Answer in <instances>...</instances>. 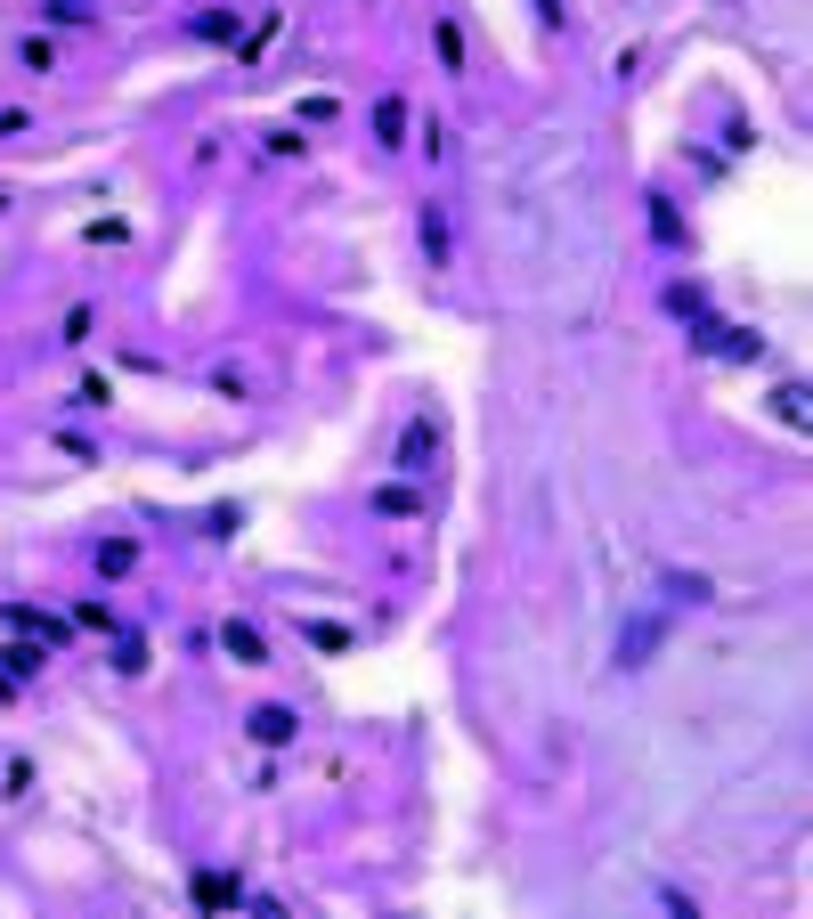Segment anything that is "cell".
I'll list each match as a JSON object with an SVG mask.
<instances>
[{"instance_id":"1","label":"cell","mask_w":813,"mask_h":919,"mask_svg":"<svg viewBox=\"0 0 813 919\" xmlns=\"http://www.w3.org/2000/svg\"><path fill=\"white\" fill-rule=\"evenodd\" d=\"M244 732H253L261 749H285L293 732H301V716H293V708H253V716H244Z\"/></svg>"},{"instance_id":"2","label":"cell","mask_w":813,"mask_h":919,"mask_svg":"<svg viewBox=\"0 0 813 919\" xmlns=\"http://www.w3.org/2000/svg\"><path fill=\"white\" fill-rule=\"evenodd\" d=\"M9 627H25V635H49V651L66 643V619H57V610H33V602H9Z\"/></svg>"},{"instance_id":"3","label":"cell","mask_w":813,"mask_h":919,"mask_svg":"<svg viewBox=\"0 0 813 919\" xmlns=\"http://www.w3.org/2000/svg\"><path fill=\"white\" fill-rule=\"evenodd\" d=\"M220 643H228V659H244V667H261V659H269L261 627H244V619H228V627H220Z\"/></svg>"},{"instance_id":"4","label":"cell","mask_w":813,"mask_h":919,"mask_svg":"<svg viewBox=\"0 0 813 919\" xmlns=\"http://www.w3.org/2000/svg\"><path fill=\"white\" fill-rule=\"evenodd\" d=\"M399 464H407V472H431V415H423V423H407V448H399Z\"/></svg>"},{"instance_id":"5","label":"cell","mask_w":813,"mask_h":919,"mask_svg":"<svg viewBox=\"0 0 813 919\" xmlns=\"http://www.w3.org/2000/svg\"><path fill=\"white\" fill-rule=\"evenodd\" d=\"M374 131H383V147H399V131H407V106H399V98H383V106H374Z\"/></svg>"},{"instance_id":"6","label":"cell","mask_w":813,"mask_h":919,"mask_svg":"<svg viewBox=\"0 0 813 919\" xmlns=\"http://www.w3.org/2000/svg\"><path fill=\"white\" fill-rule=\"evenodd\" d=\"M9 667H17V676H41V667H49V643H17Z\"/></svg>"},{"instance_id":"7","label":"cell","mask_w":813,"mask_h":919,"mask_svg":"<svg viewBox=\"0 0 813 919\" xmlns=\"http://www.w3.org/2000/svg\"><path fill=\"white\" fill-rule=\"evenodd\" d=\"M423 253H431V261H448V228H440V212H423Z\"/></svg>"},{"instance_id":"8","label":"cell","mask_w":813,"mask_h":919,"mask_svg":"<svg viewBox=\"0 0 813 919\" xmlns=\"http://www.w3.org/2000/svg\"><path fill=\"white\" fill-rule=\"evenodd\" d=\"M131 562H139V545H131V537H114L106 554H98V570H131Z\"/></svg>"},{"instance_id":"9","label":"cell","mask_w":813,"mask_h":919,"mask_svg":"<svg viewBox=\"0 0 813 919\" xmlns=\"http://www.w3.org/2000/svg\"><path fill=\"white\" fill-rule=\"evenodd\" d=\"M114 667H122V676H147V643H139V635H122V659H114Z\"/></svg>"},{"instance_id":"10","label":"cell","mask_w":813,"mask_h":919,"mask_svg":"<svg viewBox=\"0 0 813 919\" xmlns=\"http://www.w3.org/2000/svg\"><path fill=\"white\" fill-rule=\"evenodd\" d=\"M57 342H66V350H82V342H90V310H66V334H57Z\"/></svg>"},{"instance_id":"11","label":"cell","mask_w":813,"mask_h":919,"mask_svg":"<svg viewBox=\"0 0 813 919\" xmlns=\"http://www.w3.org/2000/svg\"><path fill=\"white\" fill-rule=\"evenodd\" d=\"M196 33H204V41H228V33H236V17H228V9H212V17H196Z\"/></svg>"},{"instance_id":"12","label":"cell","mask_w":813,"mask_h":919,"mask_svg":"<svg viewBox=\"0 0 813 919\" xmlns=\"http://www.w3.org/2000/svg\"><path fill=\"white\" fill-rule=\"evenodd\" d=\"M196 903H236V887H228V879H212V871H204V879H196Z\"/></svg>"},{"instance_id":"13","label":"cell","mask_w":813,"mask_h":919,"mask_svg":"<svg viewBox=\"0 0 813 919\" xmlns=\"http://www.w3.org/2000/svg\"><path fill=\"white\" fill-rule=\"evenodd\" d=\"M537 25H545V33H561V25H570V9H561V0H537Z\"/></svg>"}]
</instances>
